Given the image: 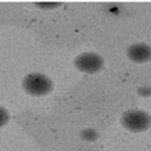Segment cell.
Segmentation results:
<instances>
[{
	"label": "cell",
	"instance_id": "6da1fadb",
	"mask_svg": "<svg viewBox=\"0 0 151 151\" xmlns=\"http://www.w3.org/2000/svg\"><path fill=\"white\" fill-rule=\"evenodd\" d=\"M120 123L127 132L144 133L151 128V115L143 109L132 108L121 115Z\"/></svg>",
	"mask_w": 151,
	"mask_h": 151
},
{
	"label": "cell",
	"instance_id": "7a4b0ae2",
	"mask_svg": "<svg viewBox=\"0 0 151 151\" xmlns=\"http://www.w3.org/2000/svg\"><path fill=\"white\" fill-rule=\"evenodd\" d=\"M22 88L29 96L44 97L52 93L55 85H53V81L47 75L42 73H30L23 78Z\"/></svg>",
	"mask_w": 151,
	"mask_h": 151
},
{
	"label": "cell",
	"instance_id": "3957f363",
	"mask_svg": "<svg viewBox=\"0 0 151 151\" xmlns=\"http://www.w3.org/2000/svg\"><path fill=\"white\" fill-rule=\"evenodd\" d=\"M74 67L83 74H98L105 67L104 58L97 52L87 51L78 55L74 58Z\"/></svg>",
	"mask_w": 151,
	"mask_h": 151
},
{
	"label": "cell",
	"instance_id": "277c9868",
	"mask_svg": "<svg viewBox=\"0 0 151 151\" xmlns=\"http://www.w3.org/2000/svg\"><path fill=\"white\" fill-rule=\"evenodd\" d=\"M126 55L135 64H145L151 60V45L146 42H134L127 47Z\"/></svg>",
	"mask_w": 151,
	"mask_h": 151
},
{
	"label": "cell",
	"instance_id": "5b68a950",
	"mask_svg": "<svg viewBox=\"0 0 151 151\" xmlns=\"http://www.w3.org/2000/svg\"><path fill=\"white\" fill-rule=\"evenodd\" d=\"M80 139L87 143H93L99 139V132L96 128H85L80 133Z\"/></svg>",
	"mask_w": 151,
	"mask_h": 151
},
{
	"label": "cell",
	"instance_id": "8992f818",
	"mask_svg": "<svg viewBox=\"0 0 151 151\" xmlns=\"http://www.w3.org/2000/svg\"><path fill=\"white\" fill-rule=\"evenodd\" d=\"M34 6L40 9V10H45V11H50V10H55L62 6V3H55V1H36L34 3Z\"/></svg>",
	"mask_w": 151,
	"mask_h": 151
},
{
	"label": "cell",
	"instance_id": "52a82bcc",
	"mask_svg": "<svg viewBox=\"0 0 151 151\" xmlns=\"http://www.w3.org/2000/svg\"><path fill=\"white\" fill-rule=\"evenodd\" d=\"M10 120H11V115H10L9 110L5 106L0 105V128L5 127V126L10 122Z\"/></svg>",
	"mask_w": 151,
	"mask_h": 151
},
{
	"label": "cell",
	"instance_id": "ba28073f",
	"mask_svg": "<svg viewBox=\"0 0 151 151\" xmlns=\"http://www.w3.org/2000/svg\"><path fill=\"white\" fill-rule=\"evenodd\" d=\"M137 92L143 98H149V97H151V86H142L138 88Z\"/></svg>",
	"mask_w": 151,
	"mask_h": 151
}]
</instances>
